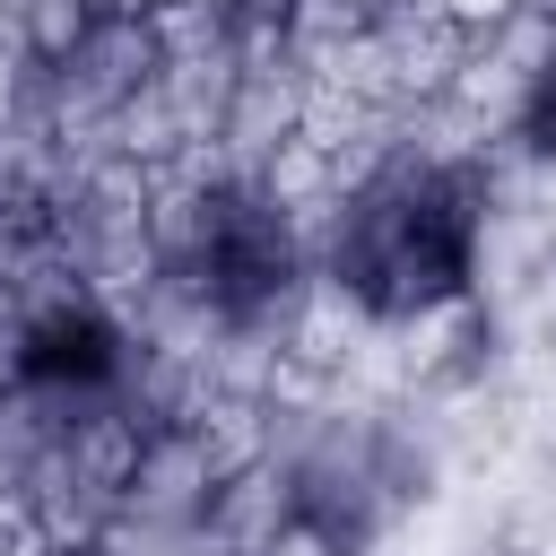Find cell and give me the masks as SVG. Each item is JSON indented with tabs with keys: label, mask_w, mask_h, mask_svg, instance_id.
<instances>
[{
	"label": "cell",
	"mask_w": 556,
	"mask_h": 556,
	"mask_svg": "<svg viewBox=\"0 0 556 556\" xmlns=\"http://www.w3.org/2000/svg\"><path fill=\"white\" fill-rule=\"evenodd\" d=\"M0 556H26V547H0Z\"/></svg>",
	"instance_id": "8"
},
{
	"label": "cell",
	"mask_w": 556,
	"mask_h": 556,
	"mask_svg": "<svg viewBox=\"0 0 556 556\" xmlns=\"http://www.w3.org/2000/svg\"><path fill=\"white\" fill-rule=\"evenodd\" d=\"M269 556H356V547H348V539H339L321 513H304V504H295V521L269 539Z\"/></svg>",
	"instance_id": "4"
},
{
	"label": "cell",
	"mask_w": 556,
	"mask_h": 556,
	"mask_svg": "<svg viewBox=\"0 0 556 556\" xmlns=\"http://www.w3.org/2000/svg\"><path fill=\"white\" fill-rule=\"evenodd\" d=\"M9 26H17V52H26L35 70H61V61L104 26V9H96V0H26Z\"/></svg>",
	"instance_id": "2"
},
{
	"label": "cell",
	"mask_w": 556,
	"mask_h": 556,
	"mask_svg": "<svg viewBox=\"0 0 556 556\" xmlns=\"http://www.w3.org/2000/svg\"><path fill=\"white\" fill-rule=\"evenodd\" d=\"M539 165H556V70L539 78V96H530V113H521V130H513Z\"/></svg>",
	"instance_id": "5"
},
{
	"label": "cell",
	"mask_w": 556,
	"mask_h": 556,
	"mask_svg": "<svg viewBox=\"0 0 556 556\" xmlns=\"http://www.w3.org/2000/svg\"><path fill=\"white\" fill-rule=\"evenodd\" d=\"M96 9H104V17H165L174 0H96Z\"/></svg>",
	"instance_id": "6"
},
{
	"label": "cell",
	"mask_w": 556,
	"mask_h": 556,
	"mask_svg": "<svg viewBox=\"0 0 556 556\" xmlns=\"http://www.w3.org/2000/svg\"><path fill=\"white\" fill-rule=\"evenodd\" d=\"M208 495H217V460L200 452V434L191 426H156L148 434V452H139V478H130V495H122V521L113 530H139V539H156V547H191V530H200V513H208Z\"/></svg>",
	"instance_id": "1"
},
{
	"label": "cell",
	"mask_w": 556,
	"mask_h": 556,
	"mask_svg": "<svg viewBox=\"0 0 556 556\" xmlns=\"http://www.w3.org/2000/svg\"><path fill=\"white\" fill-rule=\"evenodd\" d=\"M452 35H469V43H486V35H504L513 17H521V0H426Z\"/></svg>",
	"instance_id": "3"
},
{
	"label": "cell",
	"mask_w": 556,
	"mask_h": 556,
	"mask_svg": "<svg viewBox=\"0 0 556 556\" xmlns=\"http://www.w3.org/2000/svg\"><path fill=\"white\" fill-rule=\"evenodd\" d=\"M43 556H122L113 539H78V547H43Z\"/></svg>",
	"instance_id": "7"
}]
</instances>
